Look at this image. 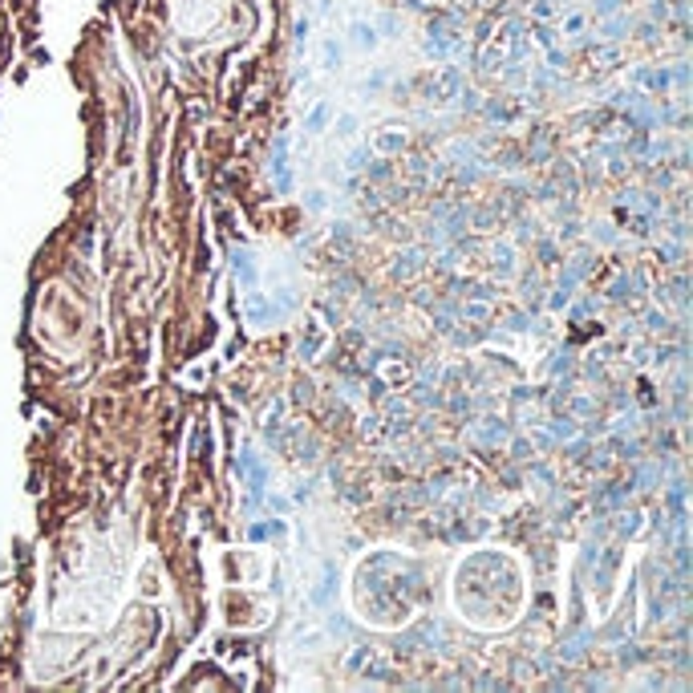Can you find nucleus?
I'll use <instances>...</instances> for the list:
<instances>
[{
	"instance_id": "obj_1",
	"label": "nucleus",
	"mask_w": 693,
	"mask_h": 693,
	"mask_svg": "<svg viewBox=\"0 0 693 693\" xmlns=\"http://www.w3.org/2000/svg\"><path fill=\"white\" fill-rule=\"evenodd\" d=\"M353 45L373 49V45H378V29H373V25H353Z\"/></svg>"
},
{
	"instance_id": "obj_2",
	"label": "nucleus",
	"mask_w": 693,
	"mask_h": 693,
	"mask_svg": "<svg viewBox=\"0 0 693 693\" xmlns=\"http://www.w3.org/2000/svg\"><path fill=\"white\" fill-rule=\"evenodd\" d=\"M325 65H328V69L340 65V45H337V41H325Z\"/></svg>"
},
{
	"instance_id": "obj_3",
	"label": "nucleus",
	"mask_w": 693,
	"mask_h": 693,
	"mask_svg": "<svg viewBox=\"0 0 693 693\" xmlns=\"http://www.w3.org/2000/svg\"><path fill=\"white\" fill-rule=\"evenodd\" d=\"M325 118H328V106H316L313 118H308V130H320V126H325Z\"/></svg>"
}]
</instances>
